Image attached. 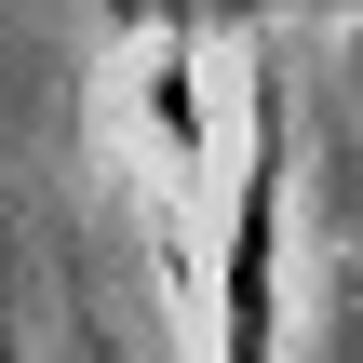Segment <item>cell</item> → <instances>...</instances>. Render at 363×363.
<instances>
[{
    "label": "cell",
    "mask_w": 363,
    "mask_h": 363,
    "mask_svg": "<svg viewBox=\"0 0 363 363\" xmlns=\"http://www.w3.org/2000/svg\"><path fill=\"white\" fill-rule=\"evenodd\" d=\"M269 337H283V121H256L229 216V363H269Z\"/></svg>",
    "instance_id": "obj_1"
},
{
    "label": "cell",
    "mask_w": 363,
    "mask_h": 363,
    "mask_svg": "<svg viewBox=\"0 0 363 363\" xmlns=\"http://www.w3.org/2000/svg\"><path fill=\"white\" fill-rule=\"evenodd\" d=\"M121 27H256V13H337V0H108Z\"/></svg>",
    "instance_id": "obj_2"
}]
</instances>
